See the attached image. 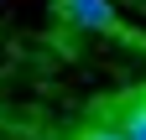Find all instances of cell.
Wrapping results in <instances>:
<instances>
[{"instance_id":"cell-1","label":"cell","mask_w":146,"mask_h":140,"mask_svg":"<svg viewBox=\"0 0 146 140\" xmlns=\"http://www.w3.org/2000/svg\"><path fill=\"white\" fill-rule=\"evenodd\" d=\"M63 16L78 31H115V5L110 0H63Z\"/></svg>"},{"instance_id":"cell-2","label":"cell","mask_w":146,"mask_h":140,"mask_svg":"<svg viewBox=\"0 0 146 140\" xmlns=\"http://www.w3.org/2000/svg\"><path fill=\"white\" fill-rule=\"evenodd\" d=\"M141 104H131V109H125V140H146V94H136Z\"/></svg>"},{"instance_id":"cell-3","label":"cell","mask_w":146,"mask_h":140,"mask_svg":"<svg viewBox=\"0 0 146 140\" xmlns=\"http://www.w3.org/2000/svg\"><path fill=\"white\" fill-rule=\"evenodd\" d=\"M73 140H125V130H115V125H94V130H78Z\"/></svg>"}]
</instances>
